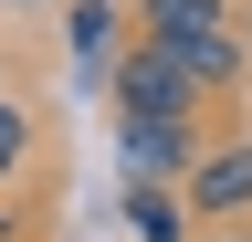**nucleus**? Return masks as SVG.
I'll list each match as a JSON object with an SVG mask.
<instances>
[{
	"label": "nucleus",
	"mask_w": 252,
	"mask_h": 242,
	"mask_svg": "<svg viewBox=\"0 0 252 242\" xmlns=\"http://www.w3.org/2000/svg\"><path fill=\"white\" fill-rule=\"evenodd\" d=\"M126 11H137V42H158V53H189L210 32H242L231 0H126Z\"/></svg>",
	"instance_id": "nucleus-4"
},
{
	"label": "nucleus",
	"mask_w": 252,
	"mask_h": 242,
	"mask_svg": "<svg viewBox=\"0 0 252 242\" xmlns=\"http://www.w3.org/2000/svg\"><path fill=\"white\" fill-rule=\"evenodd\" d=\"M105 84H116V116H158V127H189V116L210 105V95H200V84H189L158 42H126L116 64H105Z\"/></svg>",
	"instance_id": "nucleus-1"
},
{
	"label": "nucleus",
	"mask_w": 252,
	"mask_h": 242,
	"mask_svg": "<svg viewBox=\"0 0 252 242\" xmlns=\"http://www.w3.org/2000/svg\"><path fill=\"white\" fill-rule=\"evenodd\" d=\"M200 242H252V232H200Z\"/></svg>",
	"instance_id": "nucleus-9"
},
{
	"label": "nucleus",
	"mask_w": 252,
	"mask_h": 242,
	"mask_svg": "<svg viewBox=\"0 0 252 242\" xmlns=\"http://www.w3.org/2000/svg\"><path fill=\"white\" fill-rule=\"evenodd\" d=\"M116 169H126V190H168V179L200 169V137L158 127V116H116Z\"/></svg>",
	"instance_id": "nucleus-2"
},
{
	"label": "nucleus",
	"mask_w": 252,
	"mask_h": 242,
	"mask_svg": "<svg viewBox=\"0 0 252 242\" xmlns=\"http://www.w3.org/2000/svg\"><path fill=\"white\" fill-rule=\"evenodd\" d=\"M189 210H200L210 232H242V221H252V137L200 147V169H189Z\"/></svg>",
	"instance_id": "nucleus-3"
},
{
	"label": "nucleus",
	"mask_w": 252,
	"mask_h": 242,
	"mask_svg": "<svg viewBox=\"0 0 252 242\" xmlns=\"http://www.w3.org/2000/svg\"><path fill=\"white\" fill-rule=\"evenodd\" d=\"M0 11H53V0H0Z\"/></svg>",
	"instance_id": "nucleus-8"
},
{
	"label": "nucleus",
	"mask_w": 252,
	"mask_h": 242,
	"mask_svg": "<svg viewBox=\"0 0 252 242\" xmlns=\"http://www.w3.org/2000/svg\"><path fill=\"white\" fill-rule=\"evenodd\" d=\"M63 42L84 53V74L105 64V42H116V0H63Z\"/></svg>",
	"instance_id": "nucleus-5"
},
{
	"label": "nucleus",
	"mask_w": 252,
	"mask_h": 242,
	"mask_svg": "<svg viewBox=\"0 0 252 242\" xmlns=\"http://www.w3.org/2000/svg\"><path fill=\"white\" fill-rule=\"evenodd\" d=\"M126 232H137V242H189V210L168 190H126Z\"/></svg>",
	"instance_id": "nucleus-6"
},
{
	"label": "nucleus",
	"mask_w": 252,
	"mask_h": 242,
	"mask_svg": "<svg viewBox=\"0 0 252 242\" xmlns=\"http://www.w3.org/2000/svg\"><path fill=\"white\" fill-rule=\"evenodd\" d=\"M21 158H32V116H21V105H11V95H0V179H11V169H21Z\"/></svg>",
	"instance_id": "nucleus-7"
}]
</instances>
